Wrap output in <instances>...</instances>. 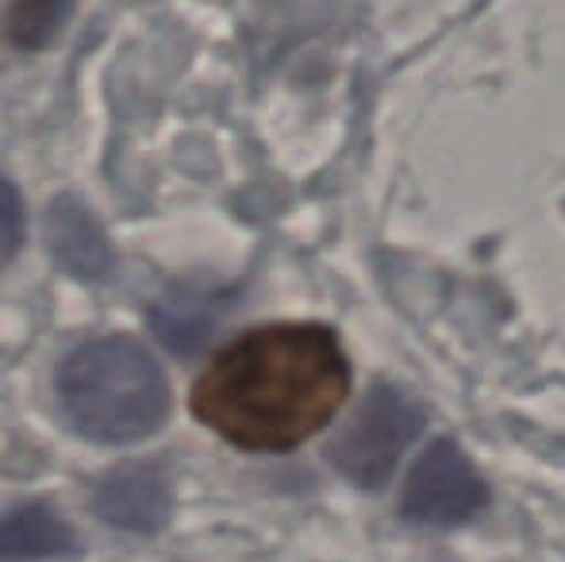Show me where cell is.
Here are the masks:
<instances>
[{"label": "cell", "instance_id": "5b68a950", "mask_svg": "<svg viewBox=\"0 0 565 562\" xmlns=\"http://www.w3.org/2000/svg\"><path fill=\"white\" fill-rule=\"evenodd\" d=\"M93 509L105 524L135 536H154L170 520V481L158 463H127L108 470L93 489Z\"/></svg>", "mask_w": 565, "mask_h": 562}, {"label": "cell", "instance_id": "9c48e42d", "mask_svg": "<svg viewBox=\"0 0 565 562\" xmlns=\"http://www.w3.org/2000/svg\"><path fill=\"white\" fill-rule=\"evenodd\" d=\"M212 316H216L212 300L204 305V300H193V297H185V293H181V297L173 293L166 305H158L154 328H158V336H162L170 347H181V351H189V347H196L212 331Z\"/></svg>", "mask_w": 565, "mask_h": 562}, {"label": "cell", "instance_id": "8992f818", "mask_svg": "<svg viewBox=\"0 0 565 562\" xmlns=\"http://www.w3.org/2000/svg\"><path fill=\"white\" fill-rule=\"evenodd\" d=\"M46 235H51V251L58 258V266L74 274V278L100 282L113 271V247H108L105 227L74 197H58L51 204V212H46Z\"/></svg>", "mask_w": 565, "mask_h": 562}, {"label": "cell", "instance_id": "ba28073f", "mask_svg": "<svg viewBox=\"0 0 565 562\" xmlns=\"http://www.w3.org/2000/svg\"><path fill=\"white\" fill-rule=\"evenodd\" d=\"M74 0H12L8 8V39L23 51L46 46L66 23Z\"/></svg>", "mask_w": 565, "mask_h": 562}, {"label": "cell", "instance_id": "3957f363", "mask_svg": "<svg viewBox=\"0 0 565 562\" xmlns=\"http://www.w3.org/2000/svg\"><path fill=\"white\" fill-rule=\"evenodd\" d=\"M419 432H424V409L396 385H377L335 435L328 458L358 486H385Z\"/></svg>", "mask_w": 565, "mask_h": 562}, {"label": "cell", "instance_id": "6da1fadb", "mask_svg": "<svg viewBox=\"0 0 565 562\" xmlns=\"http://www.w3.org/2000/svg\"><path fill=\"white\" fill-rule=\"evenodd\" d=\"M350 362L323 324H269L227 343L193 390V413L243 450H292L331 424Z\"/></svg>", "mask_w": 565, "mask_h": 562}, {"label": "cell", "instance_id": "7a4b0ae2", "mask_svg": "<svg viewBox=\"0 0 565 562\" xmlns=\"http://www.w3.org/2000/svg\"><path fill=\"white\" fill-rule=\"evenodd\" d=\"M54 393L77 435L97 443H135L170 416V385L142 343L127 336L77 347L54 378Z\"/></svg>", "mask_w": 565, "mask_h": 562}, {"label": "cell", "instance_id": "30bf717a", "mask_svg": "<svg viewBox=\"0 0 565 562\" xmlns=\"http://www.w3.org/2000/svg\"><path fill=\"white\" fill-rule=\"evenodd\" d=\"M23 243V204L20 193L0 178V274L8 271V263L15 258Z\"/></svg>", "mask_w": 565, "mask_h": 562}, {"label": "cell", "instance_id": "277c9868", "mask_svg": "<svg viewBox=\"0 0 565 562\" xmlns=\"http://www.w3.org/2000/svg\"><path fill=\"white\" fill-rule=\"evenodd\" d=\"M489 505V486L454 439H435L404 486V517L419 528H454Z\"/></svg>", "mask_w": 565, "mask_h": 562}, {"label": "cell", "instance_id": "52a82bcc", "mask_svg": "<svg viewBox=\"0 0 565 562\" xmlns=\"http://www.w3.org/2000/svg\"><path fill=\"white\" fill-rule=\"evenodd\" d=\"M77 551L74 528L46 501H31L0 512V562L62 559Z\"/></svg>", "mask_w": 565, "mask_h": 562}]
</instances>
